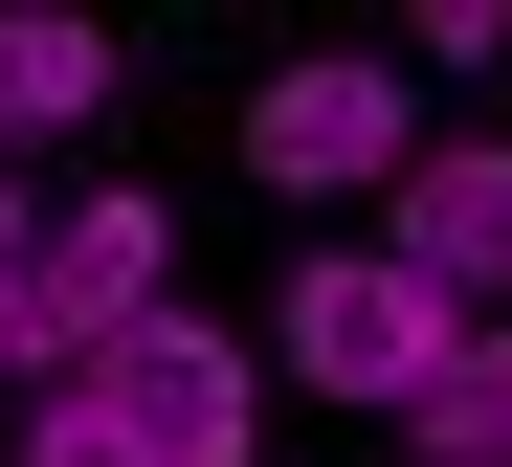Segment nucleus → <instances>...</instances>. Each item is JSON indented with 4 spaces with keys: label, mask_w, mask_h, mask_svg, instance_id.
I'll return each instance as SVG.
<instances>
[{
    "label": "nucleus",
    "mask_w": 512,
    "mask_h": 467,
    "mask_svg": "<svg viewBox=\"0 0 512 467\" xmlns=\"http://www.w3.org/2000/svg\"><path fill=\"white\" fill-rule=\"evenodd\" d=\"M446 334H468V312L423 290L401 245H357V223H334L290 290H268V379H312V401H379V423H401L423 379H446Z\"/></svg>",
    "instance_id": "nucleus-1"
},
{
    "label": "nucleus",
    "mask_w": 512,
    "mask_h": 467,
    "mask_svg": "<svg viewBox=\"0 0 512 467\" xmlns=\"http://www.w3.org/2000/svg\"><path fill=\"white\" fill-rule=\"evenodd\" d=\"M112 112V23H67V0H0V178H23L45 134Z\"/></svg>",
    "instance_id": "nucleus-6"
},
{
    "label": "nucleus",
    "mask_w": 512,
    "mask_h": 467,
    "mask_svg": "<svg viewBox=\"0 0 512 467\" xmlns=\"http://www.w3.org/2000/svg\"><path fill=\"white\" fill-rule=\"evenodd\" d=\"M357 245H401L446 312H512V134H423V156H401V201H379Z\"/></svg>",
    "instance_id": "nucleus-5"
},
{
    "label": "nucleus",
    "mask_w": 512,
    "mask_h": 467,
    "mask_svg": "<svg viewBox=\"0 0 512 467\" xmlns=\"http://www.w3.org/2000/svg\"><path fill=\"white\" fill-rule=\"evenodd\" d=\"M401 67H512V0H423V23H401Z\"/></svg>",
    "instance_id": "nucleus-9"
},
{
    "label": "nucleus",
    "mask_w": 512,
    "mask_h": 467,
    "mask_svg": "<svg viewBox=\"0 0 512 467\" xmlns=\"http://www.w3.org/2000/svg\"><path fill=\"white\" fill-rule=\"evenodd\" d=\"M401 467H512V312L446 334V379L401 401Z\"/></svg>",
    "instance_id": "nucleus-7"
},
{
    "label": "nucleus",
    "mask_w": 512,
    "mask_h": 467,
    "mask_svg": "<svg viewBox=\"0 0 512 467\" xmlns=\"http://www.w3.org/2000/svg\"><path fill=\"white\" fill-rule=\"evenodd\" d=\"M245 156H268L290 201H401V156H423V67H401V45H290L268 89H245Z\"/></svg>",
    "instance_id": "nucleus-3"
},
{
    "label": "nucleus",
    "mask_w": 512,
    "mask_h": 467,
    "mask_svg": "<svg viewBox=\"0 0 512 467\" xmlns=\"http://www.w3.org/2000/svg\"><path fill=\"white\" fill-rule=\"evenodd\" d=\"M23 245H45V178H0V312H23Z\"/></svg>",
    "instance_id": "nucleus-10"
},
{
    "label": "nucleus",
    "mask_w": 512,
    "mask_h": 467,
    "mask_svg": "<svg viewBox=\"0 0 512 467\" xmlns=\"http://www.w3.org/2000/svg\"><path fill=\"white\" fill-rule=\"evenodd\" d=\"M90 401L156 445V467H245V423H268V334H223V312H134L90 356Z\"/></svg>",
    "instance_id": "nucleus-4"
},
{
    "label": "nucleus",
    "mask_w": 512,
    "mask_h": 467,
    "mask_svg": "<svg viewBox=\"0 0 512 467\" xmlns=\"http://www.w3.org/2000/svg\"><path fill=\"white\" fill-rule=\"evenodd\" d=\"M134 312H179V201H134V178L45 201V245H23V312H0V334H23V379H90Z\"/></svg>",
    "instance_id": "nucleus-2"
},
{
    "label": "nucleus",
    "mask_w": 512,
    "mask_h": 467,
    "mask_svg": "<svg viewBox=\"0 0 512 467\" xmlns=\"http://www.w3.org/2000/svg\"><path fill=\"white\" fill-rule=\"evenodd\" d=\"M0 467H156V445H134V423H112L90 379H23V423H0Z\"/></svg>",
    "instance_id": "nucleus-8"
}]
</instances>
